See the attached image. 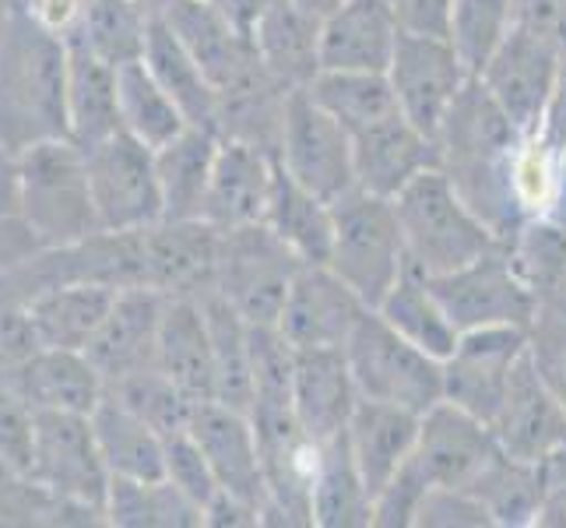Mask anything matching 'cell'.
Wrapping results in <instances>:
<instances>
[{
	"instance_id": "29",
	"label": "cell",
	"mask_w": 566,
	"mask_h": 528,
	"mask_svg": "<svg viewBox=\"0 0 566 528\" xmlns=\"http://www.w3.org/2000/svg\"><path fill=\"white\" fill-rule=\"evenodd\" d=\"M155 363H159L193 402L214 398V349H211V328H208L201 297L166 300Z\"/></svg>"
},
{
	"instance_id": "20",
	"label": "cell",
	"mask_w": 566,
	"mask_h": 528,
	"mask_svg": "<svg viewBox=\"0 0 566 528\" xmlns=\"http://www.w3.org/2000/svg\"><path fill=\"white\" fill-rule=\"evenodd\" d=\"M187 429L205 452L222 490L240 494L264 511V465H261V444L250 413L232 408L219 398H208L198 402Z\"/></svg>"
},
{
	"instance_id": "42",
	"label": "cell",
	"mask_w": 566,
	"mask_h": 528,
	"mask_svg": "<svg viewBox=\"0 0 566 528\" xmlns=\"http://www.w3.org/2000/svg\"><path fill=\"white\" fill-rule=\"evenodd\" d=\"M106 525L116 528H201L205 511L163 479H109Z\"/></svg>"
},
{
	"instance_id": "41",
	"label": "cell",
	"mask_w": 566,
	"mask_h": 528,
	"mask_svg": "<svg viewBox=\"0 0 566 528\" xmlns=\"http://www.w3.org/2000/svg\"><path fill=\"white\" fill-rule=\"evenodd\" d=\"M377 314L395 331H401L408 342H416L419 349H426L429 356H437V360L451 356L461 339V331L454 328L451 318H447V310L433 292V286H429V279L412 268H408L398 279V286L380 300Z\"/></svg>"
},
{
	"instance_id": "4",
	"label": "cell",
	"mask_w": 566,
	"mask_h": 528,
	"mask_svg": "<svg viewBox=\"0 0 566 528\" xmlns=\"http://www.w3.org/2000/svg\"><path fill=\"white\" fill-rule=\"evenodd\" d=\"M43 250H67L103 232L95 215L85 152L71 138H50L22 152V211Z\"/></svg>"
},
{
	"instance_id": "44",
	"label": "cell",
	"mask_w": 566,
	"mask_h": 528,
	"mask_svg": "<svg viewBox=\"0 0 566 528\" xmlns=\"http://www.w3.org/2000/svg\"><path fill=\"white\" fill-rule=\"evenodd\" d=\"M306 92L335 116V121L356 134L377 121L401 113L395 92H390L387 74L380 71H321Z\"/></svg>"
},
{
	"instance_id": "49",
	"label": "cell",
	"mask_w": 566,
	"mask_h": 528,
	"mask_svg": "<svg viewBox=\"0 0 566 528\" xmlns=\"http://www.w3.org/2000/svg\"><path fill=\"white\" fill-rule=\"evenodd\" d=\"M32 434H35L32 405L8 381V374H0V462L25 476L32 462Z\"/></svg>"
},
{
	"instance_id": "15",
	"label": "cell",
	"mask_w": 566,
	"mask_h": 528,
	"mask_svg": "<svg viewBox=\"0 0 566 528\" xmlns=\"http://www.w3.org/2000/svg\"><path fill=\"white\" fill-rule=\"evenodd\" d=\"M366 310L331 265H303L289 286L279 331L296 349H345Z\"/></svg>"
},
{
	"instance_id": "52",
	"label": "cell",
	"mask_w": 566,
	"mask_h": 528,
	"mask_svg": "<svg viewBox=\"0 0 566 528\" xmlns=\"http://www.w3.org/2000/svg\"><path fill=\"white\" fill-rule=\"evenodd\" d=\"M426 490L429 483L408 458L401 473L374 497V528H416Z\"/></svg>"
},
{
	"instance_id": "30",
	"label": "cell",
	"mask_w": 566,
	"mask_h": 528,
	"mask_svg": "<svg viewBox=\"0 0 566 528\" xmlns=\"http://www.w3.org/2000/svg\"><path fill=\"white\" fill-rule=\"evenodd\" d=\"M145 68L159 77V85L172 95V103L184 110L190 127H205L219 134L222 95L208 77V71L201 68L198 56H193L184 39L172 32L166 14H155V22H151Z\"/></svg>"
},
{
	"instance_id": "54",
	"label": "cell",
	"mask_w": 566,
	"mask_h": 528,
	"mask_svg": "<svg viewBox=\"0 0 566 528\" xmlns=\"http://www.w3.org/2000/svg\"><path fill=\"white\" fill-rule=\"evenodd\" d=\"M384 4L408 35H447L454 0H384Z\"/></svg>"
},
{
	"instance_id": "3",
	"label": "cell",
	"mask_w": 566,
	"mask_h": 528,
	"mask_svg": "<svg viewBox=\"0 0 566 528\" xmlns=\"http://www.w3.org/2000/svg\"><path fill=\"white\" fill-rule=\"evenodd\" d=\"M395 211L408 268L426 279L451 276L503 244L440 169L416 176L395 198Z\"/></svg>"
},
{
	"instance_id": "11",
	"label": "cell",
	"mask_w": 566,
	"mask_h": 528,
	"mask_svg": "<svg viewBox=\"0 0 566 528\" xmlns=\"http://www.w3.org/2000/svg\"><path fill=\"white\" fill-rule=\"evenodd\" d=\"M440 297L447 318L458 331L475 328H528L535 321V300L521 282L506 244L482 253L479 261L464 265L451 276L429 279Z\"/></svg>"
},
{
	"instance_id": "58",
	"label": "cell",
	"mask_w": 566,
	"mask_h": 528,
	"mask_svg": "<svg viewBox=\"0 0 566 528\" xmlns=\"http://www.w3.org/2000/svg\"><path fill=\"white\" fill-rule=\"evenodd\" d=\"M22 211V152L0 138V215Z\"/></svg>"
},
{
	"instance_id": "17",
	"label": "cell",
	"mask_w": 566,
	"mask_h": 528,
	"mask_svg": "<svg viewBox=\"0 0 566 528\" xmlns=\"http://www.w3.org/2000/svg\"><path fill=\"white\" fill-rule=\"evenodd\" d=\"M222 229L205 219H159L142 229L145 286L166 297H201L214 282Z\"/></svg>"
},
{
	"instance_id": "36",
	"label": "cell",
	"mask_w": 566,
	"mask_h": 528,
	"mask_svg": "<svg viewBox=\"0 0 566 528\" xmlns=\"http://www.w3.org/2000/svg\"><path fill=\"white\" fill-rule=\"evenodd\" d=\"M264 222L296 250L303 265H327L331 240H335V205L296 184L282 166L275 169Z\"/></svg>"
},
{
	"instance_id": "59",
	"label": "cell",
	"mask_w": 566,
	"mask_h": 528,
	"mask_svg": "<svg viewBox=\"0 0 566 528\" xmlns=\"http://www.w3.org/2000/svg\"><path fill=\"white\" fill-rule=\"evenodd\" d=\"M538 134L549 145L566 148V46H563V56H559V74H556V85H553V95H549V106H545Z\"/></svg>"
},
{
	"instance_id": "56",
	"label": "cell",
	"mask_w": 566,
	"mask_h": 528,
	"mask_svg": "<svg viewBox=\"0 0 566 528\" xmlns=\"http://www.w3.org/2000/svg\"><path fill=\"white\" fill-rule=\"evenodd\" d=\"M264 525V511L253 500L219 490L208 507H205V528H258Z\"/></svg>"
},
{
	"instance_id": "2",
	"label": "cell",
	"mask_w": 566,
	"mask_h": 528,
	"mask_svg": "<svg viewBox=\"0 0 566 528\" xmlns=\"http://www.w3.org/2000/svg\"><path fill=\"white\" fill-rule=\"evenodd\" d=\"M0 138L14 152L67 138V39L22 0L0 25Z\"/></svg>"
},
{
	"instance_id": "63",
	"label": "cell",
	"mask_w": 566,
	"mask_h": 528,
	"mask_svg": "<svg viewBox=\"0 0 566 528\" xmlns=\"http://www.w3.org/2000/svg\"><path fill=\"white\" fill-rule=\"evenodd\" d=\"M18 4V0H0V25L8 22V14H11V8Z\"/></svg>"
},
{
	"instance_id": "27",
	"label": "cell",
	"mask_w": 566,
	"mask_h": 528,
	"mask_svg": "<svg viewBox=\"0 0 566 528\" xmlns=\"http://www.w3.org/2000/svg\"><path fill=\"white\" fill-rule=\"evenodd\" d=\"M401 29L384 0H345L321 22V71H387Z\"/></svg>"
},
{
	"instance_id": "25",
	"label": "cell",
	"mask_w": 566,
	"mask_h": 528,
	"mask_svg": "<svg viewBox=\"0 0 566 528\" xmlns=\"http://www.w3.org/2000/svg\"><path fill=\"white\" fill-rule=\"evenodd\" d=\"M113 300L116 289L92 279H56L35 286L25 297L39 345L77 352H85L95 331L103 328Z\"/></svg>"
},
{
	"instance_id": "46",
	"label": "cell",
	"mask_w": 566,
	"mask_h": 528,
	"mask_svg": "<svg viewBox=\"0 0 566 528\" xmlns=\"http://www.w3.org/2000/svg\"><path fill=\"white\" fill-rule=\"evenodd\" d=\"M106 395L124 402L130 413H138L145 423H151L163 437L184 434V429L190 426L193 408H198V402H193L159 363L138 370V374H127L120 381H113L106 387Z\"/></svg>"
},
{
	"instance_id": "37",
	"label": "cell",
	"mask_w": 566,
	"mask_h": 528,
	"mask_svg": "<svg viewBox=\"0 0 566 528\" xmlns=\"http://www.w3.org/2000/svg\"><path fill=\"white\" fill-rule=\"evenodd\" d=\"M155 11L145 0H85L82 18L67 39H77L109 68H127L145 61L148 32Z\"/></svg>"
},
{
	"instance_id": "61",
	"label": "cell",
	"mask_w": 566,
	"mask_h": 528,
	"mask_svg": "<svg viewBox=\"0 0 566 528\" xmlns=\"http://www.w3.org/2000/svg\"><path fill=\"white\" fill-rule=\"evenodd\" d=\"M542 219H549V222H556L559 229H566V148L559 152V176H556V190H553L549 211H545Z\"/></svg>"
},
{
	"instance_id": "9",
	"label": "cell",
	"mask_w": 566,
	"mask_h": 528,
	"mask_svg": "<svg viewBox=\"0 0 566 528\" xmlns=\"http://www.w3.org/2000/svg\"><path fill=\"white\" fill-rule=\"evenodd\" d=\"M275 163L292 180L321 194L331 205L359 187L356 159H353V134H348L306 89L289 92Z\"/></svg>"
},
{
	"instance_id": "50",
	"label": "cell",
	"mask_w": 566,
	"mask_h": 528,
	"mask_svg": "<svg viewBox=\"0 0 566 528\" xmlns=\"http://www.w3.org/2000/svg\"><path fill=\"white\" fill-rule=\"evenodd\" d=\"M416 528H496L468 486H429Z\"/></svg>"
},
{
	"instance_id": "26",
	"label": "cell",
	"mask_w": 566,
	"mask_h": 528,
	"mask_svg": "<svg viewBox=\"0 0 566 528\" xmlns=\"http://www.w3.org/2000/svg\"><path fill=\"white\" fill-rule=\"evenodd\" d=\"M163 14L172 25V32L187 43V50L201 61V68L208 71L219 95L237 82H243V77L261 64L250 35L232 25L211 0H172Z\"/></svg>"
},
{
	"instance_id": "38",
	"label": "cell",
	"mask_w": 566,
	"mask_h": 528,
	"mask_svg": "<svg viewBox=\"0 0 566 528\" xmlns=\"http://www.w3.org/2000/svg\"><path fill=\"white\" fill-rule=\"evenodd\" d=\"M514 268L535 300V314L566 318V229L549 219H528L511 240Z\"/></svg>"
},
{
	"instance_id": "53",
	"label": "cell",
	"mask_w": 566,
	"mask_h": 528,
	"mask_svg": "<svg viewBox=\"0 0 566 528\" xmlns=\"http://www.w3.org/2000/svg\"><path fill=\"white\" fill-rule=\"evenodd\" d=\"M39 345V335L29 318L25 297H14L11 289H0V370H11L29 360Z\"/></svg>"
},
{
	"instance_id": "57",
	"label": "cell",
	"mask_w": 566,
	"mask_h": 528,
	"mask_svg": "<svg viewBox=\"0 0 566 528\" xmlns=\"http://www.w3.org/2000/svg\"><path fill=\"white\" fill-rule=\"evenodd\" d=\"M514 14L521 29L553 35L566 46V0H514Z\"/></svg>"
},
{
	"instance_id": "60",
	"label": "cell",
	"mask_w": 566,
	"mask_h": 528,
	"mask_svg": "<svg viewBox=\"0 0 566 528\" xmlns=\"http://www.w3.org/2000/svg\"><path fill=\"white\" fill-rule=\"evenodd\" d=\"M214 8H219L232 25H237L240 32H253V25H258V18L275 4V0H211Z\"/></svg>"
},
{
	"instance_id": "40",
	"label": "cell",
	"mask_w": 566,
	"mask_h": 528,
	"mask_svg": "<svg viewBox=\"0 0 566 528\" xmlns=\"http://www.w3.org/2000/svg\"><path fill=\"white\" fill-rule=\"evenodd\" d=\"M208 328H211V349H214V398L250 413L253 405V352H250V331L253 324L214 289L201 292Z\"/></svg>"
},
{
	"instance_id": "22",
	"label": "cell",
	"mask_w": 566,
	"mask_h": 528,
	"mask_svg": "<svg viewBox=\"0 0 566 528\" xmlns=\"http://www.w3.org/2000/svg\"><path fill=\"white\" fill-rule=\"evenodd\" d=\"M359 387L345 349H296L292 413L310 441L327 444L345 434L359 405Z\"/></svg>"
},
{
	"instance_id": "64",
	"label": "cell",
	"mask_w": 566,
	"mask_h": 528,
	"mask_svg": "<svg viewBox=\"0 0 566 528\" xmlns=\"http://www.w3.org/2000/svg\"><path fill=\"white\" fill-rule=\"evenodd\" d=\"M145 4H148V8H151L155 14H163V11H166V8L172 4V0H145Z\"/></svg>"
},
{
	"instance_id": "13",
	"label": "cell",
	"mask_w": 566,
	"mask_h": 528,
	"mask_svg": "<svg viewBox=\"0 0 566 528\" xmlns=\"http://www.w3.org/2000/svg\"><path fill=\"white\" fill-rule=\"evenodd\" d=\"M563 43L553 35L514 25L506 43L479 74L482 89L493 95L496 106L511 116V124L528 138L542 131V116L559 74Z\"/></svg>"
},
{
	"instance_id": "21",
	"label": "cell",
	"mask_w": 566,
	"mask_h": 528,
	"mask_svg": "<svg viewBox=\"0 0 566 528\" xmlns=\"http://www.w3.org/2000/svg\"><path fill=\"white\" fill-rule=\"evenodd\" d=\"M356 184L395 201L416 176L440 169L437 142L422 134L405 113L387 116L353 134Z\"/></svg>"
},
{
	"instance_id": "6",
	"label": "cell",
	"mask_w": 566,
	"mask_h": 528,
	"mask_svg": "<svg viewBox=\"0 0 566 528\" xmlns=\"http://www.w3.org/2000/svg\"><path fill=\"white\" fill-rule=\"evenodd\" d=\"M345 356L363 398L401 405L419 416L443 402V360L408 342L377 310H366L359 318Z\"/></svg>"
},
{
	"instance_id": "31",
	"label": "cell",
	"mask_w": 566,
	"mask_h": 528,
	"mask_svg": "<svg viewBox=\"0 0 566 528\" xmlns=\"http://www.w3.org/2000/svg\"><path fill=\"white\" fill-rule=\"evenodd\" d=\"M250 43L285 89H306L321 74V22L303 14L292 0H275L258 18Z\"/></svg>"
},
{
	"instance_id": "55",
	"label": "cell",
	"mask_w": 566,
	"mask_h": 528,
	"mask_svg": "<svg viewBox=\"0 0 566 528\" xmlns=\"http://www.w3.org/2000/svg\"><path fill=\"white\" fill-rule=\"evenodd\" d=\"M43 247L35 244L29 226L18 219V215H0V271L11 276V271L25 268L32 258H39Z\"/></svg>"
},
{
	"instance_id": "48",
	"label": "cell",
	"mask_w": 566,
	"mask_h": 528,
	"mask_svg": "<svg viewBox=\"0 0 566 528\" xmlns=\"http://www.w3.org/2000/svg\"><path fill=\"white\" fill-rule=\"evenodd\" d=\"M166 479L177 486V490H184L193 504L201 507V511L222 490L205 452L198 447V441L190 437V429L166 437Z\"/></svg>"
},
{
	"instance_id": "28",
	"label": "cell",
	"mask_w": 566,
	"mask_h": 528,
	"mask_svg": "<svg viewBox=\"0 0 566 528\" xmlns=\"http://www.w3.org/2000/svg\"><path fill=\"white\" fill-rule=\"evenodd\" d=\"M419 413H408L401 405L359 398L353 420L345 426V444L374 497L412 458L419 441Z\"/></svg>"
},
{
	"instance_id": "32",
	"label": "cell",
	"mask_w": 566,
	"mask_h": 528,
	"mask_svg": "<svg viewBox=\"0 0 566 528\" xmlns=\"http://www.w3.org/2000/svg\"><path fill=\"white\" fill-rule=\"evenodd\" d=\"M120 131L116 68L99 61L77 39H67V138L92 148Z\"/></svg>"
},
{
	"instance_id": "43",
	"label": "cell",
	"mask_w": 566,
	"mask_h": 528,
	"mask_svg": "<svg viewBox=\"0 0 566 528\" xmlns=\"http://www.w3.org/2000/svg\"><path fill=\"white\" fill-rule=\"evenodd\" d=\"M116 106H120V131L148 148H163L190 127L184 110L172 103V95L145 68V61L116 71Z\"/></svg>"
},
{
	"instance_id": "23",
	"label": "cell",
	"mask_w": 566,
	"mask_h": 528,
	"mask_svg": "<svg viewBox=\"0 0 566 528\" xmlns=\"http://www.w3.org/2000/svg\"><path fill=\"white\" fill-rule=\"evenodd\" d=\"M275 169L279 163L268 148L240 138H222L208 184L205 222L219 229L264 222L271 187H275Z\"/></svg>"
},
{
	"instance_id": "51",
	"label": "cell",
	"mask_w": 566,
	"mask_h": 528,
	"mask_svg": "<svg viewBox=\"0 0 566 528\" xmlns=\"http://www.w3.org/2000/svg\"><path fill=\"white\" fill-rule=\"evenodd\" d=\"M528 360L535 374L566 405V318L535 314V321L528 324Z\"/></svg>"
},
{
	"instance_id": "19",
	"label": "cell",
	"mask_w": 566,
	"mask_h": 528,
	"mask_svg": "<svg viewBox=\"0 0 566 528\" xmlns=\"http://www.w3.org/2000/svg\"><path fill=\"white\" fill-rule=\"evenodd\" d=\"M166 292L159 289H116V300L103 328L95 331L85 356L103 374L106 387L127 374H138L145 366H155V352H159V328L166 314Z\"/></svg>"
},
{
	"instance_id": "39",
	"label": "cell",
	"mask_w": 566,
	"mask_h": 528,
	"mask_svg": "<svg viewBox=\"0 0 566 528\" xmlns=\"http://www.w3.org/2000/svg\"><path fill=\"white\" fill-rule=\"evenodd\" d=\"M314 528H374V494L345 444V434L321 444L314 476Z\"/></svg>"
},
{
	"instance_id": "7",
	"label": "cell",
	"mask_w": 566,
	"mask_h": 528,
	"mask_svg": "<svg viewBox=\"0 0 566 528\" xmlns=\"http://www.w3.org/2000/svg\"><path fill=\"white\" fill-rule=\"evenodd\" d=\"M29 479L53 497V504L106 521L109 468L95 441L92 416L82 413H35Z\"/></svg>"
},
{
	"instance_id": "47",
	"label": "cell",
	"mask_w": 566,
	"mask_h": 528,
	"mask_svg": "<svg viewBox=\"0 0 566 528\" xmlns=\"http://www.w3.org/2000/svg\"><path fill=\"white\" fill-rule=\"evenodd\" d=\"M559 152L556 145H549L542 134H528L521 142L517 155H514V198L524 219H542L549 211L553 190H556V176H559Z\"/></svg>"
},
{
	"instance_id": "16",
	"label": "cell",
	"mask_w": 566,
	"mask_h": 528,
	"mask_svg": "<svg viewBox=\"0 0 566 528\" xmlns=\"http://www.w3.org/2000/svg\"><path fill=\"white\" fill-rule=\"evenodd\" d=\"M496 452L493 426L443 398L419 420L412 465L429 486H472Z\"/></svg>"
},
{
	"instance_id": "62",
	"label": "cell",
	"mask_w": 566,
	"mask_h": 528,
	"mask_svg": "<svg viewBox=\"0 0 566 528\" xmlns=\"http://www.w3.org/2000/svg\"><path fill=\"white\" fill-rule=\"evenodd\" d=\"M292 4H296L303 14L314 18V22H327V18L335 14L345 4V0H292Z\"/></svg>"
},
{
	"instance_id": "10",
	"label": "cell",
	"mask_w": 566,
	"mask_h": 528,
	"mask_svg": "<svg viewBox=\"0 0 566 528\" xmlns=\"http://www.w3.org/2000/svg\"><path fill=\"white\" fill-rule=\"evenodd\" d=\"M82 152L103 232H130L163 219L155 148L130 138L127 131H116L106 142Z\"/></svg>"
},
{
	"instance_id": "45",
	"label": "cell",
	"mask_w": 566,
	"mask_h": 528,
	"mask_svg": "<svg viewBox=\"0 0 566 528\" xmlns=\"http://www.w3.org/2000/svg\"><path fill=\"white\" fill-rule=\"evenodd\" d=\"M514 25V0H454L451 18H447V43L454 46L468 74L479 77Z\"/></svg>"
},
{
	"instance_id": "1",
	"label": "cell",
	"mask_w": 566,
	"mask_h": 528,
	"mask_svg": "<svg viewBox=\"0 0 566 528\" xmlns=\"http://www.w3.org/2000/svg\"><path fill=\"white\" fill-rule=\"evenodd\" d=\"M521 142L524 134L482 89L479 77L464 85L437 134L440 173L503 244L528 222L517 208L511 184Z\"/></svg>"
},
{
	"instance_id": "24",
	"label": "cell",
	"mask_w": 566,
	"mask_h": 528,
	"mask_svg": "<svg viewBox=\"0 0 566 528\" xmlns=\"http://www.w3.org/2000/svg\"><path fill=\"white\" fill-rule=\"evenodd\" d=\"M8 374V381L22 391L32 413H82L92 416L95 405L106 398V381L95 363L77 349H35Z\"/></svg>"
},
{
	"instance_id": "34",
	"label": "cell",
	"mask_w": 566,
	"mask_h": 528,
	"mask_svg": "<svg viewBox=\"0 0 566 528\" xmlns=\"http://www.w3.org/2000/svg\"><path fill=\"white\" fill-rule=\"evenodd\" d=\"M92 429L113 479L166 476V437L138 413H130L124 402L106 395L92 413Z\"/></svg>"
},
{
	"instance_id": "33",
	"label": "cell",
	"mask_w": 566,
	"mask_h": 528,
	"mask_svg": "<svg viewBox=\"0 0 566 528\" xmlns=\"http://www.w3.org/2000/svg\"><path fill=\"white\" fill-rule=\"evenodd\" d=\"M219 134L187 127L177 138L155 148V173L163 190V219H205L208 184L219 155Z\"/></svg>"
},
{
	"instance_id": "5",
	"label": "cell",
	"mask_w": 566,
	"mask_h": 528,
	"mask_svg": "<svg viewBox=\"0 0 566 528\" xmlns=\"http://www.w3.org/2000/svg\"><path fill=\"white\" fill-rule=\"evenodd\" d=\"M327 265L356 297L377 310L380 300L408 271V253L401 222L390 198L369 194L363 187L348 190L335 201V240H331Z\"/></svg>"
},
{
	"instance_id": "8",
	"label": "cell",
	"mask_w": 566,
	"mask_h": 528,
	"mask_svg": "<svg viewBox=\"0 0 566 528\" xmlns=\"http://www.w3.org/2000/svg\"><path fill=\"white\" fill-rule=\"evenodd\" d=\"M303 261L268 222L222 229L211 289L226 297L250 324H279L292 279Z\"/></svg>"
},
{
	"instance_id": "18",
	"label": "cell",
	"mask_w": 566,
	"mask_h": 528,
	"mask_svg": "<svg viewBox=\"0 0 566 528\" xmlns=\"http://www.w3.org/2000/svg\"><path fill=\"white\" fill-rule=\"evenodd\" d=\"M490 426L496 434L500 452L524 462L545 465L566 447V405L535 374L528 352L517 363L511 387H506V398Z\"/></svg>"
},
{
	"instance_id": "35",
	"label": "cell",
	"mask_w": 566,
	"mask_h": 528,
	"mask_svg": "<svg viewBox=\"0 0 566 528\" xmlns=\"http://www.w3.org/2000/svg\"><path fill=\"white\" fill-rule=\"evenodd\" d=\"M468 490L482 500L496 528H528L542 518L545 494H549V468L542 462L496 452Z\"/></svg>"
},
{
	"instance_id": "14",
	"label": "cell",
	"mask_w": 566,
	"mask_h": 528,
	"mask_svg": "<svg viewBox=\"0 0 566 528\" xmlns=\"http://www.w3.org/2000/svg\"><path fill=\"white\" fill-rule=\"evenodd\" d=\"M524 352H528V328L461 331L454 352L443 360V398L493 423Z\"/></svg>"
},
{
	"instance_id": "12",
	"label": "cell",
	"mask_w": 566,
	"mask_h": 528,
	"mask_svg": "<svg viewBox=\"0 0 566 528\" xmlns=\"http://www.w3.org/2000/svg\"><path fill=\"white\" fill-rule=\"evenodd\" d=\"M387 82L395 92L398 110L422 134L437 142L447 113L458 103L472 74L461 64L447 35H408L401 32L398 50L387 64Z\"/></svg>"
}]
</instances>
